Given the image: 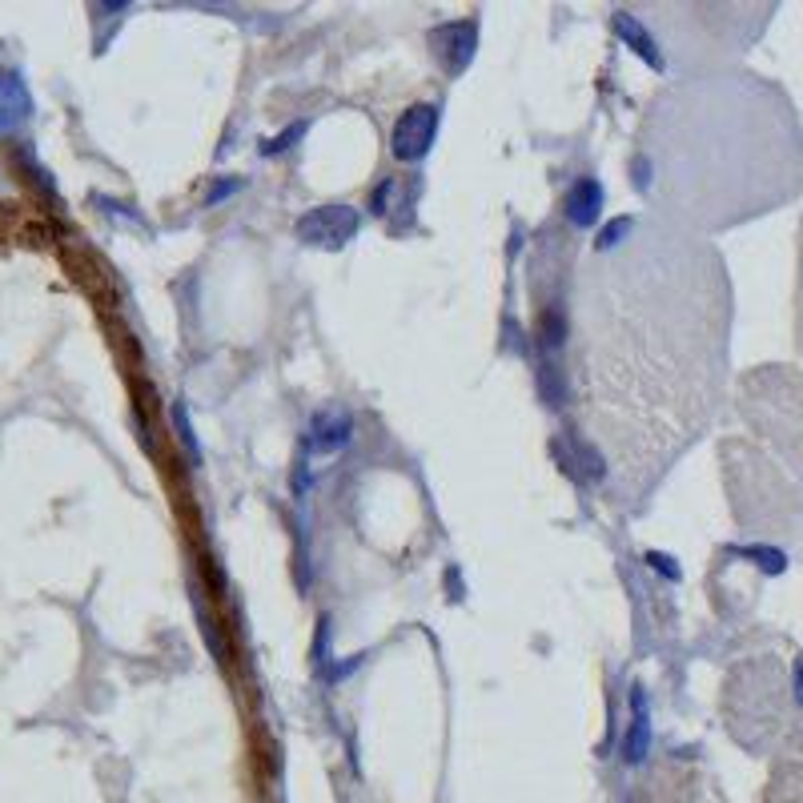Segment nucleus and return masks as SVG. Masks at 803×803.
<instances>
[{
	"mask_svg": "<svg viewBox=\"0 0 803 803\" xmlns=\"http://www.w3.org/2000/svg\"><path fill=\"white\" fill-rule=\"evenodd\" d=\"M611 310L587 302L583 398L615 466L651 478L707 426L727 354V282L711 249L651 237L615 261Z\"/></svg>",
	"mask_w": 803,
	"mask_h": 803,
	"instance_id": "f257e3e1",
	"label": "nucleus"
},
{
	"mask_svg": "<svg viewBox=\"0 0 803 803\" xmlns=\"http://www.w3.org/2000/svg\"><path fill=\"white\" fill-rule=\"evenodd\" d=\"M647 803H727L711 775L687 763H667L647 783Z\"/></svg>",
	"mask_w": 803,
	"mask_h": 803,
	"instance_id": "f03ea898",
	"label": "nucleus"
},
{
	"mask_svg": "<svg viewBox=\"0 0 803 803\" xmlns=\"http://www.w3.org/2000/svg\"><path fill=\"white\" fill-rule=\"evenodd\" d=\"M298 233H302V241H314V245H342L358 233V213L346 205H326V209H314L298 225Z\"/></svg>",
	"mask_w": 803,
	"mask_h": 803,
	"instance_id": "7ed1b4c3",
	"label": "nucleus"
},
{
	"mask_svg": "<svg viewBox=\"0 0 803 803\" xmlns=\"http://www.w3.org/2000/svg\"><path fill=\"white\" fill-rule=\"evenodd\" d=\"M434 129H438V109L414 105V109L398 121V129H394V153H398L402 161H418V157L434 145Z\"/></svg>",
	"mask_w": 803,
	"mask_h": 803,
	"instance_id": "20e7f679",
	"label": "nucleus"
},
{
	"mask_svg": "<svg viewBox=\"0 0 803 803\" xmlns=\"http://www.w3.org/2000/svg\"><path fill=\"white\" fill-rule=\"evenodd\" d=\"M767 803H803V739L775 759L767 779Z\"/></svg>",
	"mask_w": 803,
	"mask_h": 803,
	"instance_id": "39448f33",
	"label": "nucleus"
},
{
	"mask_svg": "<svg viewBox=\"0 0 803 803\" xmlns=\"http://www.w3.org/2000/svg\"><path fill=\"white\" fill-rule=\"evenodd\" d=\"M599 209H603V185L583 177L571 193H567V213L575 225H595L599 221Z\"/></svg>",
	"mask_w": 803,
	"mask_h": 803,
	"instance_id": "423d86ee",
	"label": "nucleus"
},
{
	"mask_svg": "<svg viewBox=\"0 0 803 803\" xmlns=\"http://www.w3.org/2000/svg\"><path fill=\"white\" fill-rule=\"evenodd\" d=\"M346 438H350V418H346L342 410L318 414V422H314V438H310L314 450H338Z\"/></svg>",
	"mask_w": 803,
	"mask_h": 803,
	"instance_id": "0eeeda50",
	"label": "nucleus"
},
{
	"mask_svg": "<svg viewBox=\"0 0 803 803\" xmlns=\"http://www.w3.org/2000/svg\"><path fill=\"white\" fill-rule=\"evenodd\" d=\"M799 354H803V229H799Z\"/></svg>",
	"mask_w": 803,
	"mask_h": 803,
	"instance_id": "6e6552de",
	"label": "nucleus"
},
{
	"mask_svg": "<svg viewBox=\"0 0 803 803\" xmlns=\"http://www.w3.org/2000/svg\"><path fill=\"white\" fill-rule=\"evenodd\" d=\"M294 137H302V125H294L290 133H282L278 141H270V145H265V153H274V149H286V141H294Z\"/></svg>",
	"mask_w": 803,
	"mask_h": 803,
	"instance_id": "1a4fd4ad",
	"label": "nucleus"
}]
</instances>
